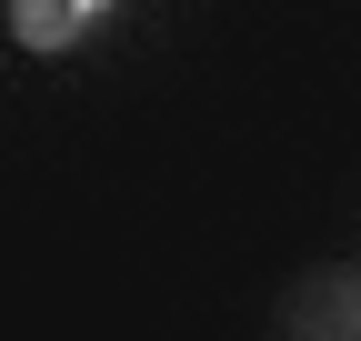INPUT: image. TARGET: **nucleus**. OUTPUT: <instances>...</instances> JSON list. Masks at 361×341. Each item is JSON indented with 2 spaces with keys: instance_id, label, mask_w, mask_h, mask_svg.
<instances>
[{
  "instance_id": "f257e3e1",
  "label": "nucleus",
  "mask_w": 361,
  "mask_h": 341,
  "mask_svg": "<svg viewBox=\"0 0 361 341\" xmlns=\"http://www.w3.org/2000/svg\"><path fill=\"white\" fill-rule=\"evenodd\" d=\"M111 20V0H11V40L20 51H71Z\"/></svg>"
},
{
  "instance_id": "f03ea898",
  "label": "nucleus",
  "mask_w": 361,
  "mask_h": 341,
  "mask_svg": "<svg viewBox=\"0 0 361 341\" xmlns=\"http://www.w3.org/2000/svg\"><path fill=\"white\" fill-rule=\"evenodd\" d=\"M281 321H291V331H361V281H351V271H322L311 291H291Z\"/></svg>"
}]
</instances>
